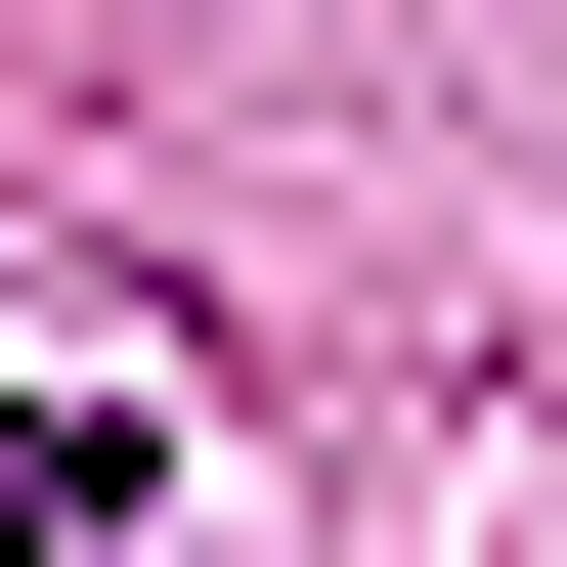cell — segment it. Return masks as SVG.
Instances as JSON below:
<instances>
[{"instance_id":"cell-1","label":"cell","mask_w":567,"mask_h":567,"mask_svg":"<svg viewBox=\"0 0 567 567\" xmlns=\"http://www.w3.org/2000/svg\"><path fill=\"white\" fill-rule=\"evenodd\" d=\"M44 524H87V436H0V567H44Z\"/></svg>"}]
</instances>
